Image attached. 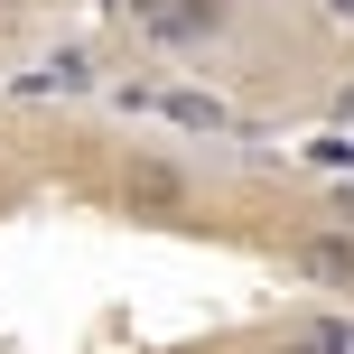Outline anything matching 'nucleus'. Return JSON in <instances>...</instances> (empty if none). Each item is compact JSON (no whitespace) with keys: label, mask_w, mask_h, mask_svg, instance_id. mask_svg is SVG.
I'll use <instances>...</instances> for the list:
<instances>
[{"label":"nucleus","mask_w":354,"mask_h":354,"mask_svg":"<svg viewBox=\"0 0 354 354\" xmlns=\"http://www.w3.org/2000/svg\"><path fill=\"white\" fill-rule=\"evenodd\" d=\"M131 19H140V37H159V47H205V37L233 28V0H122Z\"/></svg>","instance_id":"1"},{"label":"nucleus","mask_w":354,"mask_h":354,"mask_svg":"<svg viewBox=\"0 0 354 354\" xmlns=\"http://www.w3.org/2000/svg\"><path fill=\"white\" fill-rule=\"evenodd\" d=\"M289 261H299V280L354 299V224H308L299 243H289Z\"/></svg>","instance_id":"2"},{"label":"nucleus","mask_w":354,"mask_h":354,"mask_svg":"<svg viewBox=\"0 0 354 354\" xmlns=\"http://www.w3.org/2000/svg\"><path fill=\"white\" fill-rule=\"evenodd\" d=\"M28 84H37V93H93V56H84V47H56Z\"/></svg>","instance_id":"3"},{"label":"nucleus","mask_w":354,"mask_h":354,"mask_svg":"<svg viewBox=\"0 0 354 354\" xmlns=\"http://www.w3.org/2000/svg\"><path fill=\"white\" fill-rule=\"evenodd\" d=\"M149 103H159L177 131H224V103H214V93H149Z\"/></svg>","instance_id":"4"},{"label":"nucleus","mask_w":354,"mask_h":354,"mask_svg":"<svg viewBox=\"0 0 354 354\" xmlns=\"http://www.w3.org/2000/svg\"><path fill=\"white\" fill-rule=\"evenodd\" d=\"M131 196H140V205H177V196H187V187H177V168H159V159H140V168H131Z\"/></svg>","instance_id":"5"},{"label":"nucleus","mask_w":354,"mask_h":354,"mask_svg":"<svg viewBox=\"0 0 354 354\" xmlns=\"http://www.w3.org/2000/svg\"><path fill=\"white\" fill-rule=\"evenodd\" d=\"M308 336H317V354H354V317H308Z\"/></svg>","instance_id":"6"},{"label":"nucleus","mask_w":354,"mask_h":354,"mask_svg":"<svg viewBox=\"0 0 354 354\" xmlns=\"http://www.w3.org/2000/svg\"><path fill=\"white\" fill-rule=\"evenodd\" d=\"M308 159H317V168H354V140H345V131H326V140H308Z\"/></svg>","instance_id":"7"},{"label":"nucleus","mask_w":354,"mask_h":354,"mask_svg":"<svg viewBox=\"0 0 354 354\" xmlns=\"http://www.w3.org/2000/svg\"><path fill=\"white\" fill-rule=\"evenodd\" d=\"M317 10H326V19H336V28H354V0H317Z\"/></svg>","instance_id":"8"},{"label":"nucleus","mask_w":354,"mask_h":354,"mask_svg":"<svg viewBox=\"0 0 354 354\" xmlns=\"http://www.w3.org/2000/svg\"><path fill=\"white\" fill-rule=\"evenodd\" d=\"M280 354H317V336H308V326H299V336H289V345H280Z\"/></svg>","instance_id":"9"},{"label":"nucleus","mask_w":354,"mask_h":354,"mask_svg":"<svg viewBox=\"0 0 354 354\" xmlns=\"http://www.w3.org/2000/svg\"><path fill=\"white\" fill-rule=\"evenodd\" d=\"M336 214H345V224H354V187H345V196H336Z\"/></svg>","instance_id":"10"}]
</instances>
